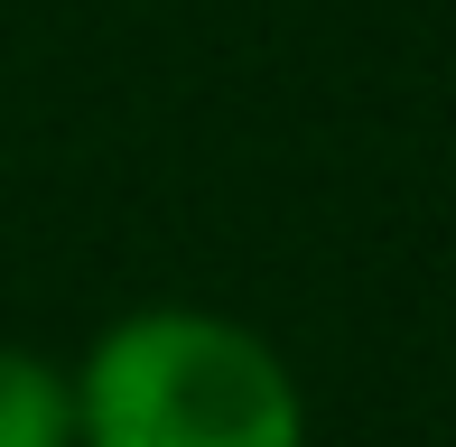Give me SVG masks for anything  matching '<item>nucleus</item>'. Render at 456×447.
Here are the masks:
<instances>
[{
	"mask_svg": "<svg viewBox=\"0 0 456 447\" xmlns=\"http://www.w3.org/2000/svg\"><path fill=\"white\" fill-rule=\"evenodd\" d=\"M0 447H75V392L19 345H0Z\"/></svg>",
	"mask_w": 456,
	"mask_h": 447,
	"instance_id": "f03ea898",
	"label": "nucleus"
},
{
	"mask_svg": "<svg viewBox=\"0 0 456 447\" xmlns=\"http://www.w3.org/2000/svg\"><path fill=\"white\" fill-rule=\"evenodd\" d=\"M85 447H298L307 410L289 363L215 308H140L85 354Z\"/></svg>",
	"mask_w": 456,
	"mask_h": 447,
	"instance_id": "f257e3e1",
	"label": "nucleus"
}]
</instances>
